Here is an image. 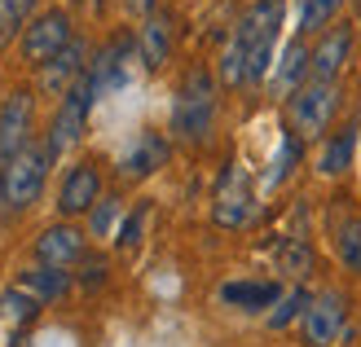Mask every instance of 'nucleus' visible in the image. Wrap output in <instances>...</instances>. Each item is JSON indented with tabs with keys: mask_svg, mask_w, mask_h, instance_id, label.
Wrapping results in <instances>:
<instances>
[{
	"mask_svg": "<svg viewBox=\"0 0 361 347\" xmlns=\"http://www.w3.org/2000/svg\"><path fill=\"white\" fill-rule=\"evenodd\" d=\"M286 18V0H256L233 27V49L247 58V84H260L274 66V49H278V31Z\"/></svg>",
	"mask_w": 361,
	"mask_h": 347,
	"instance_id": "f257e3e1",
	"label": "nucleus"
},
{
	"mask_svg": "<svg viewBox=\"0 0 361 347\" xmlns=\"http://www.w3.org/2000/svg\"><path fill=\"white\" fill-rule=\"evenodd\" d=\"M212 123H216V80L203 66H194L172 106V132L180 141H207Z\"/></svg>",
	"mask_w": 361,
	"mask_h": 347,
	"instance_id": "f03ea898",
	"label": "nucleus"
},
{
	"mask_svg": "<svg viewBox=\"0 0 361 347\" xmlns=\"http://www.w3.org/2000/svg\"><path fill=\"white\" fill-rule=\"evenodd\" d=\"M102 93H97V84H93V75H84L75 80V88L58 101V115H53V127H49V154L58 158V154H66L71 145H75L80 137H84V123H88V111H93V101H97Z\"/></svg>",
	"mask_w": 361,
	"mask_h": 347,
	"instance_id": "7ed1b4c3",
	"label": "nucleus"
},
{
	"mask_svg": "<svg viewBox=\"0 0 361 347\" xmlns=\"http://www.w3.org/2000/svg\"><path fill=\"white\" fill-rule=\"evenodd\" d=\"M49 163H53V154H49V145L40 141V145H27L23 154H13L9 163H5V194H9V211H27L35 198H40V189H44V176H49Z\"/></svg>",
	"mask_w": 361,
	"mask_h": 347,
	"instance_id": "20e7f679",
	"label": "nucleus"
},
{
	"mask_svg": "<svg viewBox=\"0 0 361 347\" xmlns=\"http://www.w3.org/2000/svg\"><path fill=\"white\" fill-rule=\"evenodd\" d=\"M75 40L71 35V18H66V9H44V13H35L31 23H27V31H23V58L40 70L44 62H53L58 53Z\"/></svg>",
	"mask_w": 361,
	"mask_h": 347,
	"instance_id": "39448f33",
	"label": "nucleus"
},
{
	"mask_svg": "<svg viewBox=\"0 0 361 347\" xmlns=\"http://www.w3.org/2000/svg\"><path fill=\"white\" fill-rule=\"evenodd\" d=\"M31 127H35V97L31 88H13L0 101V158H13L31 145Z\"/></svg>",
	"mask_w": 361,
	"mask_h": 347,
	"instance_id": "423d86ee",
	"label": "nucleus"
},
{
	"mask_svg": "<svg viewBox=\"0 0 361 347\" xmlns=\"http://www.w3.org/2000/svg\"><path fill=\"white\" fill-rule=\"evenodd\" d=\"M335 106H339V93H335V84H304L291 93V123H295V132L300 137H322L326 132V123L335 115Z\"/></svg>",
	"mask_w": 361,
	"mask_h": 347,
	"instance_id": "0eeeda50",
	"label": "nucleus"
},
{
	"mask_svg": "<svg viewBox=\"0 0 361 347\" xmlns=\"http://www.w3.org/2000/svg\"><path fill=\"white\" fill-rule=\"evenodd\" d=\"M251 211H256V203H251V180H247L243 168H233V163H229L225 176H221V189H216L212 215H216V225H221V229H243L251 220Z\"/></svg>",
	"mask_w": 361,
	"mask_h": 347,
	"instance_id": "6e6552de",
	"label": "nucleus"
},
{
	"mask_svg": "<svg viewBox=\"0 0 361 347\" xmlns=\"http://www.w3.org/2000/svg\"><path fill=\"white\" fill-rule=\"evenodd\" d=\"M97 203H102V172H97V163H75V168H66L62 189H58V211L71 220V215L93 211Z\"/></svg>",
	"mask_w": 361,
	"mask_h": 347,
	"instance_id": "1a4fd4ad",
	"label": "nucleus"
},
{
	"mask_svg": "<svg viewBox=\"0 0 361 347\" xmlns=\"http://www.w3.org/2000/svg\"><path fill=\"white\" fill-rule=\"evenodd\" d=\"M344 295H335V290H326V295H317L309 303V313H304V343L309 347H331L339 339V330H344Z\"/></svg>",
	"mask_w": 361,
	"mask_h": 347,
	"instance_id": "9d476101",
	"label": "nucleus"
},
{
	"mask_svg": "<svg viewBox=\"0 0 361 347\" xmlns=\"http://www.w3.org/2000/svg\"><path fill=\"white\" fill-rule=\"evenodd\" d=\"M88 49H84V40H71L62 53H58V58H53V62H44L40 66V93L44 97H66L71 93V88H75V80L84 75V70H88Z\"/></svg>",
	"mask_w": 361,
	"mask_h": 347,
	"instance_id": "9b49d317",
	"label": "nucleus"
},
{
	"mask_svg": "<svg viewBox=\"0 0 361 347\" xmlns=\"http://www.w3.org/2000/svg\"><path fill=\"white\" fill-rule=\"evenodd\" d=\"M35 260L44 268H71L84 260V229L75 225H49L35 237Z\"/></svg>",
	"mask_w": 361,
	"mask_h": 347,
	"instance_id": "f8f14e48",
	"label": "nucleus"
},
{
	"mask_svg": "<svg viewBox=\"0 0 361 347\" xmlns=\"http://www.w3.org/2000/svg\"><path fill=\"white\" fill-rule=\"evenodd\" d=\"M348 58H353V27L339 23V27H331L326 35H322V44L313 49V80L331 84L339 70L348 66Z\"/></svg>",
	"mask_w": 361,
	"mask_h": 347,
	"instance_id": "ddd939ff",
	"label": "nucleus"
},
{
	"mask_svg": "<svg viewBox=\"0 0 361 347\" xmlns=\"http://www.w3.org/2000/svg\"><path fill=\"white\" fill-rule=\"evenodd\" d=\"M137 53H141V66L146 70H159L168 58H172V18L168 13H150L137 31Z\"/></svg>",
	"mask_w": 361,
	"mask_h": 347,
	"instance_id": "4468645a",
	"label": "nucleus"
},
{
	"mask_svg": "<svg viewBox=\"0 0 361 347\" xmlns=\"http://www.w3.org/2000/svg\"><path fill=\"white\" fill-rule=\"evenodd\" d=\"M164 163H168V141L159 137V132H141V137H137V145H133L128 154H123V176L141 180V176L159 172Z\"/></svg>",
	"mask_w": 361,
	"mask_h": 347,
	"instance_id": "2eb2a0df",
	"label": "nucleus"
},
{
	"mask_svg": "<svg viewBox=\"0 0 361 347\" xmlns=\"http://www.w3.org/2000/svg\"><path fill=\"white\" fill-rule=\"evenodd\" d=\"M278 286L274 282H225L221 286V303L229 308H243V313H260V308L278 303Z\"/></svg>",
	"mask_w": 361,
	"mask_h": 347,
	"instance_id": "dca6fc26",
	"label": "nucleus"
},
{
	"mask_svg": "<svg viewBox=\"0 0 361 347\" xmlns=\"http://www.w3.org/2000/svg\"><path fill=\"white\" fill-rule=\"evenodd\" d=\"M123 40H115V44H106L93 62H88V75H93V84H97V93H111V88H123L128 84V70H123Z\"/></svg>",
	"mask_w": 361,
	"mask_h": 347,
	"instance_id": "f3484780",
	"label": "nucleus"
},
{
	"mask_svg": "<svg viewBox=\"0 0 361 347\" xmlns=\"http://www.w3.org/2000/svg\"><path fill=\"white\" fill-rule=\"evenodd\" d=\"M18 286L31 290L40 303H53V299H62L66 290H71V272H66V268H44V264H35V268H27L23 277H18Z\"/></svg>",
	"mask_w": 361,
	"mask_h": 347,
	"instance_id": "a211bd4d",
	"label": "nucleus"
},
{
	"mask_svg": "<svg viewBox=\"0 0 361 347\" xmlns=\"http://www.w3.org/2000/svg\"><path fill=\"white\" fill-rule=\"evenodd\" d=\"M313 70V53L304 49V35L300 40H291L286 44V53H282V66H278V75H274V84L282 88V93H295V88H304V75Z\"/></svg>",
	"mask_w": 361,
	"mask_h": 347,
	"instance_id": "6ab92c4d",
	"label": "nucleus"
},
{
	"mask_svg": "<svg viewBox=\"0 0 361 347\" xmlns=\"http://www.w3.org/2000/svg\"><path fill=\"white\" fill-rule=\"evenodd\" d=\"M353 150H357V127H344L339 137L326 141V150L317 154V172L322 176H339L353 168Z\"/></svg>",
	"mask_w": 361,
	"mask_h": 347,
	"instance_id": "aec40b11",
	"label": "nucleus"
},
{
	"mask_svg": "<svg viewBox=\"0 0 361 347\" xmlns=\"http://www.w3.org/2000/svg\"><path fill=\"white\" fill-rule=\"evenodd\" d=\"M344 0H295V13H300V35L309 31H326L335 23V13Z\"/></svg>",
	"mask_w": 361,
	"mask_h": 347,
	"instance_id": "412c9836",
	"label": "nucleus"
},
{
	"mask_svg": "<svg viewBox=\"0 0 361 347\" xmlns=\"http://www.w3.org/2000/svg\"><path fill=\"white\" fill-rule=\"evenodd\" d=\"M335 251H339V260H344L353 272H361V215H348V220L339 225Z\"/></svg>",
	"mask_w": 361,
	"mask_h": 347,
	"instance_id": "4be33fe9",
	"label": "nucleus"
},
{
	"mask_svg": "<svg viewBox=\"0 0 361 347\" xmlns=\"http://www.w3.org/2000/svg\"><path fill=\"white\" fill-rule=\"evenodd\" d=\"M0 313H5L9 321H31L35 313H40V299H35L31 290L13 286V290H5V295H0Z\"/></svg>",
	"mask_w": 361,
	"mask_h": 347,
	"instance_id": "5701e85b",
	"label": "nucleus"
},
{
	"mask_svg": "<svg viewBox=\"0 0 361 347\" xmlns=\"http://www.w3.org/2000/svg\"><path fill=\"white\" fill-rule=\"evenodd\" d=\"M31 18H35V0H0V35L27 31Z\"/></svg>",
	"mask_w": 361,
	"mask_h": 347,
	"instance_id": "b1692460",
	"label": "nucleus"
},
{
	"mask_svg": "<svg viewBox=\"0 0 361 347\" xmlns=\"http://www.w3.org/2000/svg\"><path fill=\"white\" fill-rule=\"evenodd\" d=\"M309 295H304V290H286V295L278 299V308H274V313H269V325H274V330H282V325H291L295 317H304V313H309Z\"/></svg>",
	"mask_w": 361,
	"mask_h": 347,
	"instance_id": "393cba45",
	"label": "nucleus"
},
{
	"mask_svg": "<svg viewBox=\"0 0 361 347\" xmlns=\"http://www.w3.org/2000/svg\"><path fill=\"white\" fill-rule=\"evenodd\" d=\"M146 215H150V203H137V207H133V215H123V225H119V233H115V246H119V251H133V246L141 242Z\"/></svg>",
	"mask_w": 361,
	"mask_h": 347,
	"instance_id": "a878e982",
	"label": "nucleus"
},
{
	"mask_svg": "<svg viewBox=\"0 0 361 347\" xmlns=\"http://www.w3.org/2000/svg\"><path fill=\"white\" fill-rule=\"evenodd\" d=\"M309 264H313L309 242H304V237H286V246H282V268H286V272H309Z\"/></svg>",
	"mask_w": 361,
	"mask_h": 347,
	"instance_id": "bb28decb",
	"label": "nucleus"
},
{
	"mask_svg": "<svg viewBox=\"0 0 361 347\" xmlns=\"http://www.w3.org/2000/svg\"><path fill=\"white\" fill-rule=\"evenodd\" d=\"M115 215H119V198H102V203L88 211V229H93V237H106V233H111Z\"/></svg>",
	"mask_w": 361,
	"mask_h": 347,
	"instance_id": "cd10ccee",
	"label": "nucleus"
},
{
	"mask_svg": "<svg viewBox=\"0 0 361 347\" xmlns=\"http://www.w3.org/2000/svg\"><path fill=\"white\" fill-rule=\"evenodd\" d=\"M106 272H111V268H106L102 255H84V264H80V286H84V290H102V286H106Z\"/></svg>",
	"mask_w": 361,
	"mask_h": 347,
	"instance_id": "c85d7f7f",
	"label": "nucleus"
},
{
	"mask_svg": "<svg viewBox=\"0 0 361 347\" xmlns=\"http://www.w3.org/2000/svg\"><path fill=\"white\" fill-rule=\"evenodd\" d=\"M295 158H300V150H295V137H286V141H282V154H278V163H274V172H269V185H282Z\"/></svg>",
	"mask_w": 361,
	"mask_h": 347,
	"instance_id": "c756f323",
	"label": "nucleus"
},
{
	"mask_svg": "<svg viewBox=\"0 0 361 347\" xmlns=\"http://www.w3.org/2000/svg\"><path fill=\"white\" fill-rule=\"evenodd\" d=\"M123 5H128L133 13H141V18H150V13H154V5H159V0H123Z\"/></svg>",
	"mask_w": 361,
	"mask_h": 347,
	"instance_id": "7c9ffc66",
	"label": "nucleus"
},
{
	"mask_svg": "<svg viewBox=\"0 0 361 347\" xmlns=\"http://www.w3.org/2000/svg\"><path fill=\"white\" fill-rule=\"evenodd\" d=\"M9 211V194H5V168H0V215Z\"/></svg>",
	"mask_w": 361,
	"mask_h": 347,
	"instance_id": "2f4dec72",
	"label": "nucleus"
},
{
	"mask_svg": "<svg viewBox=\"0 0 361 347\" xmlns=\"http://www.w3.org/2000/svg\"><path fill=\"white\" fill-rule=\"evenodd\" d=\"M84 5H88V9H93V13H97V9L106 5V0H84Z\"/></svg>",
	"mask_w": 361,
	"mask_h": 347,
	"instance_id": "473e14b6",
	"label": "nucleus"
},
{
	"mask_svg": "<svg viewBox=\"0 0 361 347\" xmlns=\"http://www.w3.org/2000/svg\"><path fill=\"white\" fill-rule=\"evenodd\" d=\"M357 13H361V0H357Z\"/></svg>",
	"mask_w": 361,
	"mask_h": 347,
	"instance_id": "72a5a7b5",
	"label": "nucleus"
}]
</instances>
